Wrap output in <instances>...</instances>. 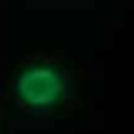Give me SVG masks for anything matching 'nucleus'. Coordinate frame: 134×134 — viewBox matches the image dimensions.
<instances>
[{
  "label": "nucleus",
  "mask_w": 134,
  "mask_h": 134,
  "mask_svg": "<svg viewBox=\"0 0 134 134\" xmlns=\"http://www.w3.org/2000/svg\"><path fill=\"white\" fill-rule=\"evenodd\" d=\"M67 92L65 72L50 60H35L13 77V99L32 114H45L62 104Z\"/></svg>",
  "instance_id": "obj_1"
}]
</instances>
